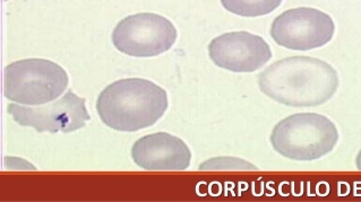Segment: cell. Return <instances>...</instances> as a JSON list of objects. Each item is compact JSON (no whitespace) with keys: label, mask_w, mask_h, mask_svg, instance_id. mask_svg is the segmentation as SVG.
I'll return each mask as SVG.
<instances>
[{"label":"cell","mask_w":361,"mask_h":202,"mask_svg":"<svg viewBox=\"0 0 361 202\" xmlns=\"http://www.w3.org/2000/svg\"><path fill=\"white\" fill-rule=\"evenodd\" d=\"M336 24L326 13L310 7L289 9L279 15L271 25V37L278 46L310 51L332 40Z\"/></svg>","instance_id":"8992f818"},{"label":"cell","mask_w":361,"mask_h":202,"mask_svg":"<svg viewBox=\"0 0 361 202\" xmlns=\"http://www.w3.org/2000/svg\"><path fill=\"white\" fill-rule=\"evenodd\" d=\"M132 158L147 171H185L192 162V151L180 138L157 132L144 136L133 145Z\"/></svg>","instance_id":"9c48e42d"},{"label":"cell","mask_w":361,"mask_h":202,"mask_svg":"<svg viewBox=\"0 0 361 202\" xmlns=\"http://www.w3.org/2000/svg\"><path fill=\"white\" fill-rule=\"evenodd\" d=\"M338 131L329 118L319 113H297L273 129V149L288 160L312 162L330 154L338 143Z\"/></svg>","instance_id":"3957f363"},{"label":"cell","mask_w":361,"mask_h":202,"mask_svg":"<svg viewBox=\"0 0 361 202\" xmlns=\"http://www.w3.org/2000/svg\"><path fill=\"white\" fill-rule=\"evenodd\" d=\"M338 85L336 69L312 57L279 60L258 75L262 93L291 108L323 106L336 95Z\"/></svg>","instance_id":"6da1fadb"},{"label":"cell","mask_w":361,"mask_h":202,"mask_svg":"<svg viewBox=\"0 0 361 202\" xmlns=\"http://www.w3.org/2000/svg\"><path fill=\"white\" fill-rule=\"evenodd\" d=\"M282 0H221L228 12L243 18H258L271 14L281 5Z\"/></svg>","instance_id":"30bf717a"},{"label":"cell","mask_w":361,"mask_h":202,"mask_svg":"<svg viewBox=\"0 0 361 202\" xmlns=\"http://www.w3.org/2000/svg\"><path fill=\"white\" fill-rule=\"evenodd\" d=\"M175 25L153 13L130 15L117 24L111 40L118 51L130 57H157L169 51L177 40Z\"/></svg>","instance_id":"5b68a950"},{"label":"cell","mask_w":361,"mask_h":202,"mask_svg":"<svg viewBox=\"0 0 361 202\" xmlns=\"http://www.w3.org/2000/svg\"><path fill=\"white\" fill-rule=\"evenodd\" d=\"M9 115L20 127H29L37 132L69 134L80 130L90 121L85 100L74 91H68L61 99L50 104L30 108L20 104H9Z\"/></svg>","instance_id":"52a82bcc"},{"label":"cell","mask_w":361,"mask_h":202,"mask_svg":"<svg viewBox=\"0 0 361 202\" xmlns=\"http://www.w3.org/2000/svg\"><path fill=\"white\" fill-rule=\"evenodd\" d=\"M355 165H357V168H358L359 171H361V149L358 155H357V157H355Z\"/></svg>","instance_id":"8fae6325"},{"label":"cell","mask_w":361,"mask_h":202,"mask_svg":"<svg viewBox=\"0 0 361 202\" xmlns=\"http://www.w3.org/2000/svg\"><path fill=\"white\" fill-rule=\"evenodd\" d=\"M68 82L66 70L50 60H18L5 68L4 95L20 106H44L57 100Z\"/></svg>","instance_id":"277c9868"},{"label":"cell","mask_w":361,"mask_h":202,"mask_svg":"<svg viewBox=\"0 0 361 202\" xmlns=\"http://www.w3.org/2000/svg\"><path fill=\"white\" fill-rule=\"evenodd\" d=\"M169 106L162 87L143 78H126L106 86L97 100L101 121L116 131L136 132L152 127Z\"/></svg>","instance_id":"7a4b0ae2"},{"label":"cell","mask_w":361,"mask_h":202,"mask_svg":"<svg viewBox=\"0 0 361 202\" xmlns=\"http://www.w3.org/2000/svg\"><path fill=\"white\" fill-rule=\"evenodd\" d=\"M209 59L231 72H254L269 63L272 50L267 41L250 32H230L209 44Z\"/></svg>","instance_id":"ba28073f"}]
</instances>
